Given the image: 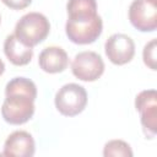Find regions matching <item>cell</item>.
Masks as SVG:
<instances>
[{"mask_svg":"<svg viewBox=\"0 0 157 157\" xmlns=\"http://www.w3.org/2000/svg\"><path fill=\"white\" fill-rule=\"evenodd\" d=\"M5 101L1 105L4 120L12 125L27 123L34 114L36 83L27 77H15L6 83Z\"/></svg>","mask_w":157,"mask_h":157,"instance_id":"1","label":"cell"},{"mask_svg":"<svg viewBox=\"0 0 157 157\" xmlns=\"http://www.w3.org/2000/svg\"><path fill=\"white\" fill-rule=\"evenodd\" d=\"M50 31L48 18L39 12H28L23 15L15 26V36L26 45L33 48L43 42Z\"/></svg>","mask_w":157,"mask_h":157,"instance_id":"2","label":"cell"},{"mask_svg":"<svg viewBox=\"0 0 157 157\" xmlns=\"http://www.w3.org/2000/svg\"><path fill=\"white\" fill-rule=\"evenodd\" d=\"M55 107L65 117L80 114L87 104V92L77 83H66L55 94Z\"/></svg>","mask_w":157,"mask_h":157,"instance_id":"3","label":"cell"},{"mask_svg":"<svg viewBox=\"0 0 157 157\" xmlns=\"http://www.w3.org/2000/svg\"><path fill=\"white\" fill-rule=\"evenodd\" d=\"M71 71L81 81H96L104 72V61L96 52H80L71 63Z\"/></svg>","mask_w":157,"mask_h":157,"instance_id":"4","label":"cell"},{"mask_svg":"<svg viewBox=\"0 0 157 157\" xmlns=\"http://www.w3.org/2000/svg\"><path fill=\"white\" fill-rule=\"evenodd\" d=\"M103 29V22L99 15L91 20L71 21L67 20L65 25V32L69 39L76 44L93 43L101 36Z\"/></svg>","mask_w":157,"mask_h":157,"instance_id":"5","label":"cell"},{"mask_svg":"<svg viewBox=\"0 0 157 157\" xmlns=\"http://www.w3.org/2000/svg\"><path fill=\"white\" fill-rule=\"evenodd\" d=\"M131 25L141 32H153L157 28V0H134L129 7Z\"/></svg>","mask_w":157,"mask_h":157,"instance_id":"6","label":"cell"},{"mask_svg":"<svg viewBox=\"0 0 157 157\" xmlns=\"http://www.w3.org/2000/svg\"><path fill=\"white\" fill-rule=\"evenodd\" d=\"M136 110L141 115V125L150 139L156 135L157 128V93L156 90L141 91L135 98Z\"/></svg>","mask_w":157,"mask_h":157,"instance_id":"7","label":"cell"},{"mask_svg":"<svg viewBox=\"0 0 157 157\" xmlns=\"http://www.w3.org/2000/svg\"><path fill=\"white\" fill-rule=\"evenodd\" d=\"M105 55L115 65H124L135 55V43L134 40L124 33L112 34L104 44Z\"/></svg>","mask_w":157,"mask_h":157,"instance_id":"8","label":"cell"},{"mask_svg":"<svg viewBox=\"0 0 157 157\" xmlns=\"http://www.w3.org/2000/svg\"><path fill=\"white\" fill-rule=\"evenodd\" d=\"M36 151V142L32 135L23 130L10 134L4 144L1 156L7 157H32Z\"/></svg>","mask_w":157,"mask_h":157,"instance_id":"9","label":"cell"},{"mask_svg":"<svg viewBox=\"0 0 157 157\" xmlns=\"http://www.w3.org/2000/svg\"><path fill=\"white\" fill-rule=\"evenodd\" d=\"M38 64L43 71L48 74H58L66 69L69 56L60 47H47L40 52Z\"/></svg>","mask_w":157,"mask_h":157,"instance_id":"10","label":"cell"},{"mask_svg":"<svg viewBox=\"0 0 157 157\" xmlns=\"http://www.w3.org/2000/svg\"><path fill=\"white\" fill-rule=\"evenodd\" d=\"M4 53L6 58L17 66L27 65L33 56V49L26 44H23L16 36L10 34L6 37L4 42Z\"/></svg>","mask_w":157,"mask_h":157,"instance_id":"11","label":"cell"},{"mask_svg":"<svg viewBox=\"0 0 157 157\" xmlns=\"http://www.w3.org/2000/svg\"><path fill=\"white\" fill-rule=\"evenodd\" d=\"M66 10L69 15L67 20L71 21L91 20L98 15L96 0H69Z\"/></svg>","mask_w":157,"mask_h":157,"instance_id":"12","label":"cell"},{"mask_svg":"<svg viewBox=\"0 0 157 157\" xmlns=\"http://www.w3.org/2000/svg\"><path fill=\"white\" fill-rule=\"evenodd\" d=\"M134 153H132V150L130 147V145L123 140H112V141H108L105 145H104V148H103V156L105 157H110V156H124V157H131Z\"/></svg>","mask_w":157,"mask_h":157,"instance_id":"13","label":"cell"},{"mask_svg":"<svg viewBox=\"0 0 157 157\" xmlns=\"http://www.w3.org/2000/svg\"><path fill=\"white\" fill-rule=\"evenodd\" d=\"M156 45H157V40L153 38L144 47V52H142L144 63L151 70H156Z\"/></svg>","mask_w":157,"mask_h":157,"instance_id":"14","label":"cell"},{"mask_svg":"<svg viewBox=\"0 0 157 157\" xmlns=\"http://www.w3.org/2000/svg\"><path fill=\"white\" fill-rule=\"evenodd\" d=\"M7 7L10 9H13V10H22V9H26L31 2L32 0H1Z\"/></svg>","mask_w":157,"mask_h":157,"instance_id":"15","label":"cell"},{"mask_svg":"<svg viewBox=\"0 0 157 157\" xmlns=\"http://www.w3.org/2000/svg\"><path fill=\"white\" fill-rule=\"evenodd\" d=\"M4 71H5V64H4V61L0 59V76L4 74Z\"/></svg>","mask_w":157,"mask_h":157,"instance_id":"16","label":"cell"},{"mask_svg":"<svg viewBox=\"0 0 157 157\" xmlns=\"http://www.w3.org/2000/svg\"><path fill=\"white\" fill-rule=\"evenodd\" d=\"M0 20H1V17H0Z\"/></svg>","mask_w":157,"mask_h":157,"instance_id":"17","label":"cell"}]
</instances>
